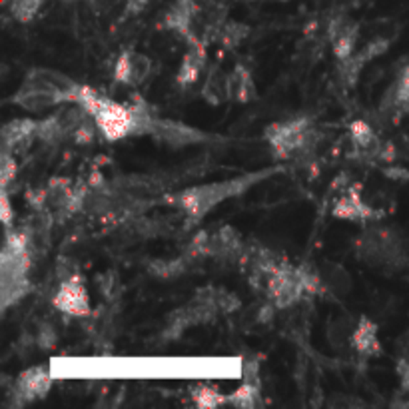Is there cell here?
Returning a JSON list of instances; mask_svg holds the SVG:
<instances>
[{
  "instance_id": "1",
  "label": "cell",
  "mask_w": 409,
  "mask_h": 409,
  "mask_svg": "<svg viewBox=\"0 0 409 409\" xmlns=\"http://www.w3.org/2000/svg\"><path fill=\"white\" fill-rule=\"evenodd\" d=\"M280 168H262V170H256V172L234 176V178L212 182V184L192 186V188H186V190L176 192V194H166L164 202L170 206H176L188 220L200 222L206 214H210L222 202H228V200H232L236 196H242L252 186L268 180Z\"/></svg>"
},
{
  "instance_id": "2",
  "label": "cell",
  "mask_w": 409,
  "mask_h": 409,
  "mask_svg": "<svg viewBox=\"0 0 409 409\" xmlns=\"http://www.w3.org/2000/svg\"><path fill=\"white\" fill-rule=\"evenodd\" d=\"M34 234L26 228H10L0 252V306L9 310L30 292Z\"/></svg>"
},
{
  "instance_id": "3",
  "label": "cell",
  "mask_w": 409,
  "mask_h": 409,
  "mask_svg": "<svg viewBox=\"0 0 409 409\" xmlns=\"http://www.w3.org/2000/svg\"><path fill=\"white\" fill-rule=\"evenodd\" d=\"M82 84L62 72L34 69L26 74L12 102L30 112H42L62 104H76Z\"/></svg>"
},
{
  "instance_id": "4",
  "label": "cell",
  "mask_w": 409,
  "mask_h": 409,
  "mask_svg": "<svg viewBox=\"0 0 409 409\" xmlns=\"http://www.w3.org/2000/svg\"><path fill=\"white\" fill-rule=\"evenodd\" d=\"M358 260L385 273L409 268V236L395 226H370L355 242Z\"/></svg>"
},
{
  "instance_id": "5",
  "label": "cell",
  "mask_w": 409,
  "mask_h": 409,
  "mask_svg": "<svg viewBox=\"0 0 409 409\" xmlns=\"http://www.w3.org/2000/svg\"><path fill=\"white\" fill-rule=\"evenodd\" d=\"M76 104L92 116V120L96 122L98 132L110 142L134 136L132 104H120L106 94H102L100 90H94L86 84H82Z\"/></svg>"
},
{
  "instance_id": "6",
  "label": "cell",
  "mask_w": 409,
  "mask_h": 409,
  "mask_svg": "<svg viewBox=\"0 0 409 409\" xmlns=\"http://www.w3.org/2000/svg\"><path fill=\"white\" fill-rule=\"evenodd\" d=\"M266 140L278 158H292L303 154L315 140L313 122L308 116L280 120L266 130Z\"/></svg>"
},
{
  "instance_id": "7",
  "label": "cell",
  "mask_w": 409,
  "mask_h": 409,
  "mask_svg": "<svg viewBox=\"0 0 409 409\" xmlns=\"http://www.w3.org/2000/svg\"><path fill=\"white\" fill-rule=\"evenodd\" d=\"M52 388V375H50L49 365H34L20 373L14 380V385L10 390V405L12 408H22L26 403L42 400L49 395Z\"/></svg>"
},
{
  "instance_id": "8",
  "label": "cell",
  "mask_w": 409,
  "mask_h": 409,
  "mask_svg": "<svg viewBox=\"0 0 409 409\" xmlns=\"http://www.w3.org/2000/svg\"><path fill=\"white\" fill-rule=\"evenodd\" d=\"M150 138H154L156 142H162L166 146L172 148L194 146V144H202V142L212 140L210 134H206L198 128L188 126L184 122H176V120H166V118L160 116H156L154 124H152Z\"/></svg>"
},
{
  "instance_id": "9",
  "label": "cell",
  "mask_w": 409,
  "mask_h": 409,
  "mask_svg": "<svg viewBox=\"0 0 409 409\" xmlns=\"http://www.w3.org/2000/svg\"><path fill=\"white\" fill-rule=\"evenodd\" d=\"M52 303L59 312L66 313L70 318H88L92 312L86 286L79 273H72L62 280L59 292L54 293Z\"/></svg>"
},
{
  "instance_id": "10",
  "label": "cell",
  "mask_w": 409,
  "mask_h": 409,
  "mask_svg": "<svg viewBox=\"0 0 409 409\" xmlns=\"http://www.w3.org/2000/svg\"><path fill=\"white\" fill-rule=\"evenodd\" d=\"M150 74H152V60L136 50H124L114 64V80L124 86H140Z\"/></svg>"
},
{
  "instance_id": "11",
  "label": "cell",
  "mask_w": 409,
  "mask_h": 409,
  "mask_svg": "<svg viewBox=\"0 0 409 409\" xmlns=\"http://www.w3.org/2000/svg\"><path fill=\"white\" fill-rule=\"evenodd\" d=\"M226 403L234 405V408L253 409L262 405V383H260V375H258V365L256 363H246L244 365V381L242 385L226 395Z\"/></svg>"
},
{
  "instance_id": "12",
  "label": "cell",
  "mask_w": 409,
  "mask_h": 409,
  "mask_svg": "<svg viewBox=\"0 0 409 409\" xmlns=\"http://www.w3.org/2000/svg\"><path fill=\"white\" fill-rule=\"evenodd\" d=\"M333 216L340 220H351V222H371V220L381 218L383 212L373 210L370 204H365L360 194V188H355V190H350L345 196H341L335 202Z\"/></svg>"
},
{
  "instance_id": "13",
  "label": "cell",
  "mask_w": 409,
  "mask_h": 409,
  "mask_svg": "<svg viewBox=\"0 0 409 409\" xmlns=\"http://www.w3.org/2000/svg\"><path fill=\"white\" fill-rule=\"evenodd\" d=\"M196 2L194 0H176L174 6L168 10L164 19L166 29L174 30L176 34L190 40V44L198 40L194 32Z\"/></svg>"
},
{
  "instance_id": "14",
  "label": "cell",
  "mask_w": 409,
  "mask_h": 409,
  "mask_svg": "<svg viewBox=\"0 0 409 409\" xmlns=\"http://www.w3.org/2000/svg\"><path fill=\"white\" fill-rule=\"evenodd\" d=\"M331 46H333V54L341 60H348L355 52V42L360 39V26L353 20L340 16L331 24L330 30Z\"/></svg>"
},
{
  "instance_id": "15",
  "label": "cell",
  "mask_w": 409,
  "mask_h": 409,
  "mask_svg": "<svg viewBox=\"0 0 409 409\" xmlns=\"http://www.w3.org/2000/svg\"><path fill=\"white\" fill-rule=\"evenodd\" d=\"M318 273L322 282L323 296H333V298H345L353 288L350 272L341 263L322 262L318 263Z\"/></svg>"
},
{
  "instance_id": "16",
  "label": "cell",
  "mask_w": 409,
  "mask_h": 409,
  "mask_svg": "<svg viewBox=\"0 0 409 409\" xmlns=\"http://www.w3.org/2000/svg\"><path fill=\"white\" fill-rule=\"evenodd\" d=\"M206 42L202 40H196L190 44V49L184 54L182 59V64L178 69V74H176V82L178 86H192L196 80L200 79L202 70L206 69Z\"/></svg>"
},
{
  "instance_id": "17",
  "label": "cell",
  "mask_w": 409,
  "mask_h": 409,
  "mask_svg": "<svg viewBox=\"0 0 409 409\" xmlns=\"http://www.w3.org/2000/svg\"><path fill=\"white\" fill-rule=\"evenodd\" d=\"M32 140H39V120H12L2 128V150L16 152Z\"/></svg>"
},
{
  "instance_id": "18",
  "label": "cell",
  "mask_w": 409,
  "mask_h": 409,
  "mask_svg": "<svg viewBox=\"0 0 409 409\" xmlns=\"http://www.w3.org/2000/svg\"><path fill=\"white\" fill-rule=\"evenodd\" d=\"M350 348L355 353H360L361 358H375L381 353V343L378 338V325L368 320L365 315H361L358 320V325L351 335Z\"/></svg>"
},
{
  "instance_id": "19",
  "label": "cell",
  "mask_w": 409,
  "mask_h": 409,
  "mask_svg": "<svg viewBox=\"0 0 409 409\" xmlns=\"http://www.w3.org/2000/svg\"><path fill=\"white\" fill-rule=\"evenodd\" d=\"M228 96L234 102H250L256 96V82L244 64H238L228 72Z\"/></svg>"
},
{
  "instance_id": "20",
  "label": "cell",
  "mask_w": 409,
  "mask_h": 409,
  "mask_svg": "<svg viewBox=\"0 0 409 409\" xmlns=\"http://www.w3.org/2000/svg\"><path fill=\"white\" fill-rule=\"evenodd\" d=\"M383 110H408L409 108V64L398 74L385 98L381 100Z\"/></svg>"
},
{
  "instance_id": "21",
  "label": "cell",
  "mask_w": 409,
  "mask_h": 409,
  "mask_svg": "<svg viewBox=\"0 0 409 409\" xmlns=\"http://www.w3.org/2000/svg\"><path fill=\"white\" fill-rule=\"evenodd\" d=\"M350 136L351 144L358 152H363V154H375L380 152L381 142L380 138L375 136V132L371 130L370 124H365L363 120H355L350 128Z\"/></svg>"
},
{
  "instance_id": "22",
  "label": "cell",
  "mask_w": 409,
  "mask_h": 409,
  "mask_svg": "<svg viewBox=\"0 0 409 409\" xmlns=\"http://www.w3.org/2000/svg\"><path fill=\"white\" fill-rule=\"evenodd\" d=\"M360 320V318H358ZM358 320L351 318V315H340V318H333L328 325V340L333 348H345L351 343V335L353 330L358 325Z\"/></svg>"
},
{
  "instance_id": "23",
  "label": "cell",
  "mask_w": 409,
  "mask_h": 409,
  "mask_svg": "<svg viewBox=\"0 0 409 409\" xmlns=\"http://www.w3.org/2000/svg\"><path fill=\"white\" fill-rule=\"evenodd\" d=\"M202 96L210 102V104H222L226 100H230L228 96V74L224 72H220L218 66L210 70V74H208V80H206L204 90H202Z\"/></svg>"
},
{
  "instance_id": "24",
  "label": "cell",
  "mask_w": 409,
  "mask_h": 409,
  "mask_svg": "<svg viewBox=\"0 0 409 409\" xmlns=\"http://www.w3.org/2000/svg\"><path fill=\"white\" fill-rule=\"evenodd\" d=\"M192 401L198 408H218V405H226V395L216 390L210 383H198L196 388L190 391Z\"/></svg>"
},
{
  "instance_id": "25",
  "label": "cell",
  "mask_w": 409,
  "mask_h": 409,
  "mask_svg": "<svg viewBox=\"0 0 409 409\" xmlns=\"http://www.w3.org/2000/svg\"><path fill=\"white\" fill-rule=\"evenodd\" d=\"M42 4H44V0H10L6 6L10 9V14L19 22H30L39 14Z\"/></svg>"
},
{
  "instance_id": "26",
  "label": "cell",
  "mask_w": 409,
  "mask_h": 409,
  "mask_svg": "<svg viewBox=\"0 0 409 409\" xmlns=\"http://www.w3.org/2000/svg\"><path fill=\"white\" fill-rule=\"evenodd\" d=\"M246 34H248V26L246 24L230 22V24H226L220 30V40H222V44H226V46H236V44H240L246 39Z\"/></svg>"
},
{
  "instance_id": "27",
  "label": "cell",
  "mask_w": 409,
  "mask_h": 409,
  "mask_svg": "<svg viewBox=\"0 0 409 409\" xmlns=\"http://www.w3.org/2000/svg\"><path fill=\"white\" fill-rule=\"evenodd\" d=\"M16 172H19L16 158L12 156V152H9V150H2V162H0L2 188H9L10 180H12V178H16Z\"/></svg>"
},
{
  "instance_id": "28",
  "label": "cell",
  "mask_w": 409,
  "mask_h": 409,
  "mask_svg": "<svg viewBox=\"0 0 409 409\" xmlns=\"http://www.w3.org/2000/svg\"><path fill=\"white\" fill-rule=\"evenodd\" d=\"M0 204H2V222H4V228L10 230L12 228V208H10L9 200V188H2V194H0Z\"/></svg>"
},
{
  "instance_id": "29",
  "label": "cell",
  "mask_w": 409,
  "mask_h": 409,
  "mask_svg": "<svg viewBox=\"0 0 409 409\" xmlns=\"http://www.w3.org/2000/svg\"><path fill=\"white\" fill-rule=\"evenodd\" d=\"M398 375H400L401 391L409 393V361L398 360Z\"/></svg>"
},
{
  "instance_id": "30",
  "label": "cell",
  "mask_w": 409,
  "mask_h": 409,
  "mask_svg": "<svg viewBox=\"0 0 409 409\" xmlns=\"http://www.w3.org/2000/svg\"><path fill=\"white\" fill-rule=\"evenodd\" d=\"M398 360L409 361V330L398 340Z\"/></svg>"
}]
</instances>
